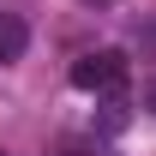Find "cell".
Wrapping results in <instances>:
<instances>
[{
	"label": "cell",
	"mask_w": 156,
	"mask_h": 156,
	"mask_svg": "<svg viewBox=\"0 0 156 156\" xmlns=\"http://www.w3.org/2000/svg\"><path fill=\"white\" fill-rule=\"evenodd\" d=\"M72 84L78 90H120L126 84V54L120 48H96V54L72 60Z\"/></svg>",
	"instance_id": "cell-1"
},
{
	"label": "cell",
	"mask_w": 156,
	"mask_h": 156,
	"mask_svg": "<svg viewBox=\"0 0 156 156\" xmlns=\"http://www.w3.org/2000/svg\"><path fill=\"white\" fill-rule=\"evenodd\" d=\"M24 48H30V24H24L18 12H0V66L24 60Z\"/></svg>",
	"instance_id": "cell-2"
},
{
	"label": "cell",
	"mask_w": 156,
	"mask_h": 156,
	"mask_svg": "<svg viewBox=\"0 0 156 156\" xmlns=\"http://www.w3.org/2000/svg\"><path fill=\"white\" fill-rule=\"evenodd\" d=\"M90 6H108V0H90Z\"/></svg>",
	"instance_id": "cell-3"
},
{
	"label": "cell",
	"mask_w": 156,
	"mask_h": 156,
	"mask_svg": "<svg viewBox=\"0 0 156 156\" xmlns=\"http://www.w3.org/2000/svg\"><path fill=\"white\" fill-rule=\"evenodd\" d=\"M150 108H156V96H150Z\"/></svg>",
	"instance_id": "cell-4"
}]
</instances>
